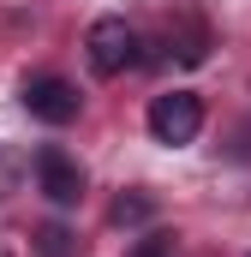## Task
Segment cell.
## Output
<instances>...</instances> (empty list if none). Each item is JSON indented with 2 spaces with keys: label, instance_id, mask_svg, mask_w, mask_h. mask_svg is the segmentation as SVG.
<instances>
[{
  "label": "cell",
  "instance_id": "obj_1",
  "mask_svg": "<svg viewBox=\"0 0 251 257\" xmlns=\"http://www.w3.org/2000/svg\"><path fill=\"white\" fill-rule=\"evenodd\" d=\"M197 126H203V102H197L191 90H168V96L150 102V138H156V144L180 150V144L197 138Z\"/></svg>",
  "mask_w": 251,
  "mask_h": 257
},
{
  "label": "cell",
  "instance_id": "obj_2",
  "mask_svg": "<svg viewBox=\"0 0 251 257\" xmlns=\"http://www.w3.org/2000/svg\"><path fill=\"white\" fill-rule=\"evenodd\" d=\"M84 48H90V66H96L102 78H120L126 66L138 60V36H132L126 18H96L90 36H84Z\"/></svg>",
  "mask_w": 251,
  "mask_h": 257
},
{
  "label": "cell",
  "instance_id": "obj_3",
  "mask_svg": "<svg viewBox=\"0 0 251 257\" xmlns=\"http://www.w3.org/2000/svg\"><path fill=\"white\" fill-rule=\"evenodd\" d=\"M24 108H30V120H42V126H72L78 120V90L54 78V72H42V78H30L24 84Z\"/></svg>",
  "mask_w": 251,
  "mask_h": 257
},
{
  "label": "cell",
  "instance_id": "obj_4",
  "mask_svg": "<svg viewBox=\"0 0 251 257\" xmlns=\"http://www.w3.org/2000/svg\"><path fill=\"white\" fill-rule=\"evenodd\" d=\"M36 180H42V192L54 197L60 209H72V203L84 197V168L66 156L60 144H42V150H36Z\"/></svg>",
  "mask_w": 251,
  "mask_h": 257
},
{
  "label": "cell",
  "instance_id": "obj_5",
  "mask_svg": "<svg viewBox=\"0 0 251 257\" xmlns=\"http://www.w3.org/2000/svg\"><path fill=\"white\" fill-rule=\"evenodd\" d=\"M174 54H180V66H203L209 60V36H203L197 24H186V30L174 36Z\"/></svg>",
  "mask_w": 251,
  "mask_h": 257
},
{
  "label": "cell",
  "instance_id": "obj_6",
  "mask_svg": "<svg viewBox=\"0 0 251 257\" xmlns=\"http://www.w3.org/2000/svg\"><path fill=\"white\" fill-rule=\"evenodd\" d=\"M36 251H42V257H72V251H78V239L66 233L60 221H48V227L36 233Z\"/></svg>",
  "mask_w": 251,
  "mask_h": 257
},
{
  "label": "cell",
  "instance_id": "obj_7",
  "mask_svg": "<svg viewBox=\"0 0 251 257\" xmlns=\"http://www.w3.org/2000/svg\"><path fill=\"white\" fill-rule=\"evenodd\" d=\"M126 257H174V233H150V239H138Z\"/></svg>",
  "mask_w": 251,
  "mask_h": 257
},
{
  "label": "cell",
  "instance_id": "obj_8",
  "mask_svg": "<svg viewBox=\"0 0 251 257\" xmlns=\"http://www.w3.org/2000/svg\"><path fill=\"white\" fill-rule=\"evenodd\" d=\"M138 215H150V197H120L114 203V221H138Z\"/></svg>",
  "mask_w": 251,
  "mask_h": 257
},
{
  "label": "cell",
  "instance_id": "obj_9",
  "mask_svg": "<svg viewBox=\"0 0 251 257\" xmlns=\"http://www.w3.org/2000/svg\"><path fill=\"white\" fill-rule=\"evenodd\" d=\"M0 257H12V251H6V245H0Z\"/></svg>",
  "mask_w": 251,
  "mask_h": 257
}]
</instances>
